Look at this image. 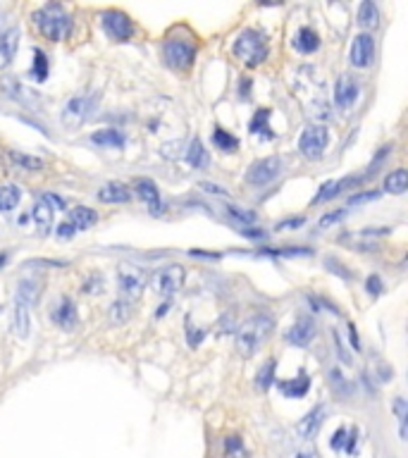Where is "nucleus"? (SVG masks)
<instances>
[{
  "instance_id": "0eeeda50",
  "label": "nucleus",
  "mask_w": 408,
  "mask_h": 458,
  "mask_svg": "<svg viewBox=\"0 0 408 458\" xmlns=\"http://www.w3.org/2000/svg\"><path fill=\"white\" fill-rule=\"evenodd\" d=\"M100 27L112 41H129L134 36V24L119 10H105L100 15Z\"/></svg>"
},
{
  "instance_id": "4c0bfd02",
  "label": "nucleus",
  "mask_w": 408,
  "mask_h": 458,
  "mask_svg": "<svg viewBox=\"0 0 408 458\" xmlns=\"http://www.w3.org/2000/svg\"><path fill=\"white\" fill-rule=\"evenodd\" d=\"M129 318H131V308L127 301H115V303H112V322L124 325Z\"/></svg>"
},
{
  "instance_id": "c756f323",
  "label": "nucleus",
  "mask_w": 408,
  "mask_h": 458,
  "mask_svg": "<svg viewBox=\"0 0 408 458\" xmlns=\"http://www.w3.org/2000/svg\"><path fill=\"white\" fill-rule=\"evenodd\" d=\"M268 119H270V110H258L254 115V119H251V124H249V129H251V134H263L265 138H275V131L268 126Z\"/></svg>"
},
{
  "instance_id": "20e7f679",
  "label": "nucleus",
  "mask_w": 408,
  "mask_h": 458,
  "mask_svg": "<svg viewBox=\"0 0 408 458\" xmlns=\"http://www.w3.org/2000/svg\"><path fill=\"white\" fill-rule=\"evenodd\" d=\"M98 107V96L88 93V96H74L67 100V105L62 107V124L70 129H77L84 122H88V117L96 112Z\"/></svg>"
},
{
  "instance_id": "a19ab883",
  "label": "nucleus",
  "mask_w": 408,
  "mask_h": 458,
  "mask_svg": "<svg viewBox=\"0 0 408 458\" xmlns=\"http://www.w3.org/2000/svg\"><path fill=\"white\" fill-rule=\"evenodd\" d=\"M394 411L399 415V432H401V439H406V401L404 399H397L394 401Z\"/></svg>"
},
{
  "instance_id": "393cba45",
  "label": "nucleus",
  "mask_w": 408,
  "mask_h": 458,
  "mask_svg": "<svg viewBox=\"0 0 408 458\" xmlns=\"http://www.w3.org/2000/svg\"><path fill=\"white\" fill-rule=\"evenodd\" d=\"M53 213H55V210L51 208V203H48L46 198H41V201L34 206L32 218H34V222L39 225V229H41L44 234L51 232V227H53Z\"/></svg>"
},
{
  "instance_id": "7ed1b4c3",
  "label": "nucleus",
  "mask_w": 408,
  "mask_h": 458,
  "mask_svg": "<svg viewBox=\"0 0 408 458\" xmlns=\"http://www.w3.org/2000/svg\"><path fill=\"white\" fill-rule=\"evenodd\" d=\"M268 39L263 32L246 29L234 41V55H237L246 67H258L268 60Z\"/></svg>"
},
{
  "instance_id": "37998d69",
  "label": "nucleus",
  "mask_w": 408,
  "mask_h": 458,
  "mask_svg": "<svg viewBox=\"0 0 408 458\" xmlns=\"http://www.w3.org/2000/svg\"><path fill=\"white\" fill-rule=\"evenodd\" d=\"M346 218V210L341 208V210H337V213H327L325 218L320 220V227H329V225H337L339 220H344Z\"/></svg>"
},
{
  "instance_id": "4468645a",
  "label": "nucleus",
  "mask_w": 408,
  "mask_h": 458,
  "mask_svg": "<svg viewBox=\"0 0 408 458\" xmlns=\"http://www.w3.org/2000/svg\"><path fill=\"white\" fill-rule=\"evenodd\" d=\"M325 418H327V408L315 406L313 411L305 413L301 423L296 425V435L301 439H313L317 435V430L322 427V423H325Z\"/></svg>"
},
{
  "instance_id": "6ab92c4d",
  "label": "nucleus",
  "mask_w": 408,
  "mask_h": 458,
  "mask_svg": "<svg viewBox=\"0 0 408 458\" xmlns=\"http://www.w3.org/2000/svg\"><path fill=\"white\" fill-rule=\"evenodd\" d=\"M29 325H32V320H29V308L15 299V308H12V329H15V334L20 336V339H27L29 336V329H32Z\"/></svg>"
},
{
  "instance_id": "39448f33",
  "label": "nucleus",
  "mask_w": 408,
  "mask_h": 458,
  "mask_svg": "<svg viewBox=\"0 0 408 458\" xmlns=\"http://www.w3.org/2000/svg\"><path fill=\"white\" fill-rule=\"evenodd\" d=\"M184 277H187V270L182 265H165L151 277V287L158 296H170V294L182 289Z\"/></svg>"
},
{
  "instance_id": "1a4fd4ad",
  "label": "nucleus",
  "mask_w": 408,
  "mask_h": 458,
  "mask_svg": "<svg viewBox=\"0 0 408 458\" xmlns=\"http://www.w3.org/2000/svg\"><path fill=\"white\" fill-rule=\"evenodd\" d=\"M117 287L127 299L141 296L143 287H146V273H143V268H136V265H119Z\"/></svg>"
},
{
  "instance_id": "c9c22d12",
  "label": "nucleus",
  "mask_w": 408,
  "mask_h": 458,
  "mask_svg": "<svg viewBox=\"0 0 408 458\" xmlns=\"http://www.w3.org/2000/svg\"><path fill=\"white\" fill-rule=\"evenodd\" d=\"M329 387H332L334 391H337V396H349L351 391H353V387L349 384V379H346L341 372L334 367L332 372H329Z\"/></svg>"
},
{
  "instance_id": "473e14b6",
  "label": "nucleus",
  "mask_w": 408,
  "mask_h": 458,
  "mask_svg": "<svg viewBox=\"0 0 408 458\" xmlns=\"http://www.w3.org/2000/svg\"><path fill=\"white\" fill-rule=\"evenodd\" d=\"M275 372H277V360H265V365L258 370V375H256V384H258V389H270L272 387V382H275Z\"/></svg>"
},
{
  "instance_id": "a211bd4d",
  "label": "nucleus",
  "mask_w": 408,
  "mask_h": 458,
  "mask_svg": "<svg viewBox=\"0 0 408 458\" xmlns=\"http://www.w3.org/2000/svg\"><path fill=\"white\" fill-rule=\"evenodd\" d=\"M356 437H358V432H356V427H339L337 432H334V437L329 439V447H332L334 451H344V454H353L356 451Z\"/></svg>"
},
{
  "instance_id": "ea45409f",
  "label": "nucleus",
  "mask_w": 408,
  "mask_h": 458,
  "mask_svg": "<svg viewBox=\"0 0 408 458\" xmlns=\"http://www.w3.org/2000/svg\"><path fill=\"white\" fill-rule=\"evenodd\" d=\"M225 454L227 458H237V456H244V444L239 437H227L225 439Z\"/></svg>"
},
{
  "instance_id": "79ce46f5",
  "label": "nucleus",
  "mask_w": 408,
  "mask_h": 458,
  "mask_svg": "<svg viewBox=\"0 0 408 458\" xmlns=\"http://www.w3.org/2000/svg\"><path fill=\"white\" fill-rule=\"evenodd\" d=\"M380 196V191H365V194H356L349 198V206H361V203H368V201H375Z\"/></svg>"
},
{
  "instance_id": "e433bc0d",
  "label": "nucleus",
  "mask_w": 408,
  "mask_h": 458,
  "mask_svg": "<svg viewBox=\"0 0 408 458\" xmlns=\"http://www.w3.org/2000/svg\"><path fill=\"white\" fill-rule=\"evenodd\" d=\"M32 77L36 81H44L48 77V58L44 55V51L36 48L34 51V67H32Z\"/></svg>"
},
{
  "instance_id": "f704fd0d",
  "label": "nucleus",
  "mask_w": 408,
  "mask_h": 458,
  "mask_svg": "<svg viewBox=\"0 0 408 458\" xmlns=\"http://www.w3.org/2000/svg\"><path fill=\"white\" fill-rule=\"evenodd\" d=\"M213 143L218 146L220 150H225V153H230V150L234 148H239V141L234 138L232 134H227L225 129H220V126H215V131H213Z\"/></svg>"
},
{
  "instance_id": "de8ad7c7",
  "label": "nucleus",
  "mask_w": 408,
  "mask_h": 458,
  "mask_svg": "<svg viewBox=\"0 0 408 458\" xmlns=\"http://www.w3.org/2000/svg\"><path fill=\"white\" fill-rule=\"evenodd\" d=\"M301 225H303V218H294V220L282 222L277 229H291V227H301Z\"/></svg>"
},
{
  "instance_id": "f257e3e1",
  "label": "nucleus",
  "mask_w": 408,
  "mask_h": 458,
  "mask_svg": "<svg viewBox=\"0 0 408 458\" xmlns=\"http://www.w3.org/2000/svg\"><path fill=\"white\" fill-rule=\"evenodd\" d=\"M275 327V320L265 313H258V315H251L249 320H244L237 329V351L244 355V358H251L261 351V346L265 344Z\"/></svg>"
},
{
  "instance_id": "72a5a7b5",
  "label": "nucleus",
  "mask_w": 408,
  "mask_h": 458,
  "mask_svg": "<svg viewBox=\"0 0 408 458\" xmlns=\"http://www.w3.org/2000/svg\"><path fill=\"white\" fill-rule=\"evenodd\" d=\"M10 158L15 160L20 167H24V170H29V172H39V170H44V165H46V162L41 160V158H34V155L17 153V150H12V153H10Z\"/></svg>"
},
{
  "instance_id": "2eb2a0df",
  "label": "nucleus",
  "mask_w": 408,
  "mask_h": 458,
  "mask_svg": "<svg viewBox=\"0 0 408 458\" xmlns=\"http://www.w3.org/2000/svg\"><path fill=\"white\" fill-rule=\"evenodd\" d=\"M134 189H136V196L151 208L153 215L163 213V201H160V191H158V186H155V182H151V179H136Z\"/></svg>"
},
{
  "instance_id": "b1692460",
  "label": "nucleus",
  "mask_w": 408,
  "mask_h": 458,
  "mask_svg": "<svg viewBox=\"0 0 408 458\" xmlns=\"http://www.w3.org/2000/svg\"><path fill=\"white\" fill-rule=\"evenodd\" d=\"M39 296H41V284H39V282H34V280L20 282V287H17V301H20V303H24L27 308H32V306H36Z\"/></svg>"
},
{
  "instance_id": "423d86ee",
  "label": "nucleus",
  "mask_w": 408,
  "mask_h": 458,
  "mask_svg": "<svg viewBox=\"0 0 408 458\" xmlns=\"http://www.w3.org/2000/svg\"><path fill=\"white\" fill-rule=\"evenodd\" d=\"M165 63L175 70H189L196 58V46L184 39H170L163 48Z\"/></svg>"
},
{
  "instance_id": "f8f14e48",
  "label": "nucleus",
  "mask_w": 408,
  "mask_h": 458,
  "mask_svg": "<svg viewBox=\"0 0 408 458\" xmlns=\"http://www.w3.org/2000/svg\"><path fill=\"white\" fill-rule=\"evenodd\" d=\"M358 98V81L351 74H341L334 84V103L341 110H349Z\"/></svg>"
},
{
  "instance_id": "3c124183",
  "label": "nucleus",
  "mask_w": 408,
  "mask_h": 458,
  "mask_svg": "<svg viewBox=\"0 0 408 458\" xmlns=\"http://www.w3.org/2000/svg\"><path fill=\"white\" fill-rule=\"evenodd\" d=\"M5 261H8V253H0V268L5 265Z\"/></svg>"
},
{
  "instance_id": "bb28decb",
  "label": "nucleus",
  "mask_w": 408,
  "mask_h": 458,
  "mask_svg": "<svg viewBox=\"0 0 408 458\" xmlns=\"http://www.w3.org/2000/svg\"><path fill=\"white\" fill-rule=\"evenodd\" d=\"M22 198V191L20 186L15 184H8V186H0V213H8V210H15L17 203Z\"/></svg>"
},
{
  "instance_id": "ddd939ff",
  "label": "nucleus",
  "mask_w": 408,
  "mask_h": 458,
  "mask_svg": "<svg viewBox=\"0 0 408 458\" xmlns=\"http://www.w3.org/2000/svg\"><path fill=\"white\" fill-rule=\"evenodd\" d=\"M313 336H315V320L313 318L303 315L289 327V332H287V341H289L291 346H308V344L313 341Z\"/></svg>"
},
{
  "instance_id": "f3484780",
  "label": "nucleus",
  "mask_w": 408,
  "mask_h": 458,
  "mask_svg": "<svg viewBox=\"0 0 408 458\" xmlns=\"http://www.w3.org/2000/svg\"><path fill=\"white\" fill-rule=\"evenodd\" d=\"M17 46H20V29L17 27L0 34V70H5L12 63V58H15V53H17Z\"/></svg>"
},
{
  "instance_id": "09e8293b",
  "label": "nucleus",
  "mask_w": 408,
  "mask_h": 458,
  "mask_svg": "<svg viewBox=\"0 0 408 458\" xmlns=\"http://www.w3.org/2000/svg\"><path fill=\"white\" fill-rule=\"evenodd\" d=\"M349 336L353 341V348H361V346H358V334H356V327H353V325H349Z\"/></svg>"
},
{
  "instance_id": "f03ea898",
  "label": "nucleus",
  "mask_w": 408,
  "mask_h": 458,
  "mask_svg": "<svg viewBox=\"0 0 408 458\" xmlns=\"http://www.w3.org/2000/svg\"><path fill=\"white\" fill-rule=\"evenodd\" d=\"M32 20L36 24V29H39V34L46 36L48 41H65L72 29L70 15L58 3L44 5L41 10H36Z\"/></svg>"
},
{
  "instance_id": "7c9ffc66",
  "label": "nucleus",
  "mask_w": 408,
  "mask_h": 458,
  "mask_svg": "<svg viewBox=\"0 0 408 458\" xmlns=\"http://www.w3.org/2000/svg\"><path fill=\"white\" fill-rule=\"evenodd\" d=\"M187 158H189L191 165L196 167V170H206V167H208V153H206V148H203L201 138H194V141H191Z\"/></svg>"
},
{
  "instance_id": "5701e85b",
  "label": "nucleus",
  "mask_w": 408,
  "mask_h": 458,
  "mask_svg": "<svg viewBox=\"0 0 408 458\" xmlns=\"http://www.w3.org/2000/svg\"><path fill=\"white\" fill-rule=\"evenodd\" d=\"M294 48H296L298 53H315L317 48H320V39H317V34L313 32L310 27H303L298 29V34L294 36Z\"/></svg>"
},
{
  "instance_id": "4be33fe9",
  "label": "nucleus",
  "mask_w": 408,
  "mask_h": 458,
  "mask_svg": "<svg viewBox=\"0 0 408 458\" xmlns=\"http://www.w3.org/2000/svg\"><path fill=\"white\" fill-rule=\"evenodd\" d=\"M98 198L103 203H127L131 194H129V189L124 184H119V182H110V184H105V186H100V191H98Z\"/></svg>"
},
{
  "instance_id": "aec40b11",
  "label": "nucleus",
  "mask_w": 408,
  "mask_h": 458,
  "mask_svg": "<svg viewBox=\"0 0 408 458\" xmlns=\"http://www.w3.org/2000/svg\"><path fill=\"white\" fill-rule=\"evenodd\" d=\"M70 222H72V227H74V232H86V229H91L96 222H98V215H96L93 208L79 206L72 210Z\"/></svg>"
},
{
  "instance_id": "c03bdc74",
  "label": "nucleus",
  "mask_w": 408,
  "mask_h": 458,
  "mask_svg": "<svg viewBox=\"0 0 408 458\" xmlns=\"http://www.w3.org/2000/svg\"><path fill=\"white\" fill-rule=\"evenodd\" d=\"M74 237V227H72V222H62V225L58 227V239H72Z\"/></svg>"
},
{
  "instance_id": "a878e982",
  "label": "nucleus",
  "mask_w": 408,
  "mask_h": 458,
  "mask_svg": "<svg viewBox=\"0 0 408 458\" xmlns=\"http://www.w3.org/2000/svg\"><path fill=\"white\" fill-rule=\"evenodd\" d=\"M310 382H308V375L301 372L296 379H284V382H279V389L284 396H294V399H301L305 396V391H308Z\"/></svg>"
},
{
  "instance_id": "a18cd8bd",
  "label": "nucleus",
  "mask_w": 408,
  "mask_h": 458,
  "mask_svg": "<svg viewBox=\"0 0 408 458\" xmlns=\"http://www.w3.org/2000/svg\"><path fill=\"white\" fill-rule=\"evenodd\" d=\"M199 189L208 191V194H215V196H227V191L222 189V186H218V184H210V182H201V184H199Z\"/></svg>"
},
{
  "instance_id": "49530a36",
  "label": "nucleus",
  "mask_w": 408,
  "mask_h": 458,
  "mask_svg": "<svg viewBox=\"0 0 408 458\" xmlns=\"http://www.w3.org/2000/svg\"><path fill=\"white\" fill-rule=\"evenodd\" d=\"M368 292H373V294H380L382 292L380 277H370V280H368Z\"/></svg>"
},
{
  "instance_id": "c85d7f7f",
  "label": "nucleus",
  "mask_w": 408,
  "mask_h": 458,
  "mask_svg": "<svg viewBox=\"0 0 408 458\" xmlns=\"http://www.w3.org/2000/svg\"><path fill=\"white\" fill-rule=\"evenodd\" d=\"M91 141L98 146H112V148H122L124 146V136L115 129H100L91 134Z\"/></svg>"
},
{
  "instance_id": "9d476101",
  "label": "nucleus",
  "mask_w": 408,
  "mask_h": 458,
  "mask_svg": "<svg viewBox=\"0 0 408 458\" xmlns=\"http://www.w3.org/2000/svg\"><path fill=\"white\" fill-rule=\"evenodd\" d=\"M279 170H282V160L277 158V155L256 160L254 165L246 170V182H249L251 186H265L277 177Z\"/></svg>"
},
{
  "instance_id": "9b49d317",
  "label": "nucleus",
  "mask_w": 408,
  "mask_h": 458,
  "mask_svg": "<svg viewBox=\"0 0 408 458\" xmlns=\"http://www.w3.org/2000/svg\"><path fill=\"white\" fill-rule=\"evenodd\" d=\"M375 58V39L370 34H361L356 36V41L351 44V53H349V63L353 67H368Z\"/></svg>"
},
{
  "instance_id": "dca6fc26",
  "label": "nucleus",
  "mask_w": 408,
  "mask_h": 458,
  "mask_svg": "<svg viewBox=\"0 0 408 458\" xmlns=\"http://www.w3.org/2000/svg\"><path fill=\"white\" fill-rule=\"evenodd\" d=\"M53 322H55L60 329H67V332H72V329L77 327L79 315H77V308H74V303H72L70 299H60L58 301V306L53 308Z\"/></svg>"
},
{
  "instance_id": "412c9836",
  "label": "nucleus",
  "mask_w": 408,
  "mask_h": 458,
  "mask_svg": "<svg viewBox=\"0 0 408 458\" xmlns=\"http://www.w3.org/2000/svg\"><path fill=\"white\" fill-rule=\"evenodd\" d=\"M361 179H334V182H325L320 186V191H317V196L313 198V203H325L329 201V198H334V196H339L341 194V189H346V186H353V184H358Z\"/></svg>"
},
{
  "instance_id": "2f4dec72",
  "label": "nucleus",
  "mask_w": 408,
  "mask_h": 458,
  "mask_svg": "<svg viewBox=\"0 0 408 458\" xmlns=\"http://www.w3.org/2000/svg\"><path fill=\"white\" fill-rule=\"evenodd\" d=\"M406 184H408L406 170H394V172L387 174V179H385V191H389V194H394V196H401V194L406 191Z\"/></svg>"
},
{
  "instance_id": "58836bf2",
  "label": "nucleus",
  "mask_w": 408,
  "mask_h": 458,
  "mask_svg": "<svg viewBox=\"0 0 408 458\" xmlns=\"http://www.w3.org/2000/svg\"><path fill=\"white\" fill-rule=\"evenodd\" d=\"M227 213H230L234 220L244 222V225H251V222H256V213H254V210L237 208V206H227Z\"/></svg>"
},
{
  "instance_id": "6e6552de",
  "label": "nucleus",
  "mask_w": 408,
  "mask_h": 458,
  "mask_svg": "<svg viewBox=\"0 0 408 458\" xmlns=\"http://www.w3.org/2000/svg\"><path fill=\"white\" fill-rule=\"evenodd\" d=\"M327 141H329L327 126L310 124V126H305L301 138H298V150H301L305 158H320L322 150L327 148Z\"/></svg>"
},
{
  "instance_id": "cd10ccee",
  "label": "nucleus",
  "mask_w": 408,
  "mask_h": 458,
  "mask_svg": "<svg viewBox=\"0 0 408 458\" xmlns=\"http://www.w3.org/2000/svg\"><path fill=\"white\" fill-rule=\"evenodd\" d=\"M358 24H361L363 29H375L377 24H380V10H377L375 3H363L361 10H358Z\"/></svg>"
},
{
  "instance_id": "8fccbe9b",
  "label": "nucleus",
  "mask_w": 408,
  "mask_h": 458,
  "mask_svg": "<svg viewBox=\"0 0 408 458\" xmlns=\"http://www.w3.org/2000/svg\"><path fill=\"white\" fill-rule=\"evenodd\" d=\"M296 458H317L315 451H298Z\"/></svg>"
}]
</instances>
